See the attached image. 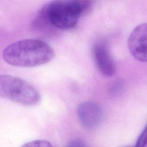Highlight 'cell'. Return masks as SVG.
Instances as JSON below:
<instances>
[{
	"label": "cell",
	"mask_w": 147,
	"mask_h": 147,
	"mask_svg": "<svg viewBox=\"0 0 147 147\" xmlns=\"http://www.w3.org/2000/svg\"><path fill=\"white\" fill-rule=\"evenodd\" d=\"M147 144V131L145 128L139 136L134 147H145Z\"/></svg>",
	"instance_id": "cell-8"
},
{
	"label": "cell",
	"mask_w": 147,
	"mask_h": 147,
	"mask_svg": "<svg viewBox=\"0 0 147 147\" xmlns=\"http://www.w3.org/2000/svg\"><path fill=\"white\" fill-rule=\"evenodd\" d=\"M0 96L25 106H34L41 100L39 91L18 77L0 75Z\"/></svg>",
	"instance_id": "cell-3"
},
{
	"label": "cell",
	"mask_w": 147,
	"mask_h": 147,
	"mask_svg": "<svg viewBox=\"0 0 147 147\" xmlns=\"http://www.w3.org/2000/svg\"><path fill=\"white\" fill-rule=\"evenodd\" d=\"M128 47L137 60L147 62V23L136 27L128 38Z\"/></svg>",
	"instance_id": "cell-4"
},
{
	"label": "cell",
	"mask_w": 147,
	"mask_h": 147,
	"mask_svg": "<svg viewBox=\"0 0 147 147\" xmlns=\"http://www.w3.org/2000/svg\"><path fill=\"white\" fill-rule=\"evenodd\" d=\"M92 0H54L42 7L52 27L61 30L74 28L81 16L92 6Z\"/></svg>",
	"instance_id": "cell-2"
},
{
	"label": "cell",
	"mask_w": 147,
	"mask_h": 147,
	"mask_svg": "<svg viewBox=\"0 0 147 147\" xmlns=\"http://www.w3.org/2000/svg\"><path fill=\"white\" fill-rule=\"evenodd\" d=\"M145 129H146V131H147V125H146V127H145Z\"/></svg>",
	"instance_id": "cell-10"
},
{
	"label": "cell",
	"mask_w": 147,
	"mask_h": 147,
	"mask_svg": "<svg viewBox=\"0 0 147 147\" xmlns=\"http://www.w3.org/2000/svg\"><path fill=\"white\" fill-rule=\"evenodd\" d=\"M21 147H53L52 144L44 140H36L29 141Z\"/></svg>",
	"instance_id": "cell-7"
},
{
	"label": "cell",
	"mask_w": 147,
	"mask_h": 147,
	"mask_svg": "<svg viewBox=\"0 0 147 147\" xmlns=\"http://www.w3.org/2000/svg\"><path fill=\"white\" fill-rule=\"evenodd\" d=\"M92 56L96 66L103 75L110 77L115 74V64L105 41L99 40L94 44Z\"/></svg>",
	"instance_id": "cell-5"
},
{
	"label": "cell",
	"mask_w": 147,
	"mask_h": 147,
	"mask_svg": "<svg viewBox=\"0 0 147 147\" xmlns=\"http://www.w3.org/2000/svg\"><path fill=\"white\" fill-rule=\"evenodd\" d=\"M3 59L9 64L33 67L47 64L55 56L53 48L37 39H24L8 45L3 52Z\"/></svg>",
	"instance_id": "cell-1"
},
{
	"label": "cell",
	"mask_w": 147,
	"mask_h": 147,
	"mask_svg": "<svg viewBox=\"0 0 147 147\" xmlns=\"http://www.w3.org/2000/svg\"><path fill=\"white\" fill-rule=\"evenodd\" d=\"M77 114L81 124L89 129L98 126L103 117L102 107L98 103L91 101L82 103L78 106Z\"/></svg>",
	"instance_id": "cell-6"
},
{
	"label": "cell",
	"mask_w": 147,
	"mask_h": 147,
	"mask_svg": "<svg viewBox=\"0 0 147 147\" xmlns=\"http://www.w3.org/2000/svg\"><path fill=\"white\" fill-rule=\"evenodd\" d=\"M65 147H86V145L82 140L76 139L68 142Z\"/></svg>",
	"instance_id": "cell-9"
}]
</instances>
